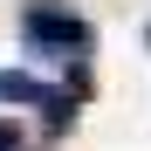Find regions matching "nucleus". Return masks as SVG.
I'll return each instance as SVG.
<instances>
[{"mask_svg":"<svg viewBox=\"0 0 151 151\" xmlns=\"http://www.w3.org/2000/svg\"><path fill=\"white\" fill-rule=\"evenodd\" d=\"M14 28H21V48L41 55V62H83L89 48H96V28L76 7H62V0H28Z\"/></svg>","mask_w":151,"mask_h":151,"instance_id":"f257e3e1","label":"nucleus"},{"mask_svg":"<svg viewBox=\"0 0 151 151\" xmlns=\"http://www.w3.org/2000/svg\"><path fill=\"white\" fill-rule=\"evenodd\" d=\"M0 103H55V89L41 83V76H28V69H0Z\"/></svg>","mask_w":151,"mask_h":151,"instance_id":"f03ea898","label":"nucleus"},{"mask_svg":"<svg viewBox=\"0 0 151 151\" xmlns=\"http://www.w3.org/2000/svg\"><path fill=\"white\" fill-rule=\"evenodd\" d=\"M0 151H21V131H14V117H0Z\"/></svg>","mask_w":151,"mask_h":151,"instance_id":"7ed1b4c3","label":"nucleus"},{"mask_svg":"<svg viewBox=\"0 0 151 151\" xmlns=\"http://www.w3.org/2000/svg\"><path fill=\"white\" fill-rule=\"evenodd\" d=\"M144 41H151V28H144Z\"/></svg>","mask_w":151,"mask_h":151,"instance_id":"20e7f679","label":"nucleus"}]
</instances>
